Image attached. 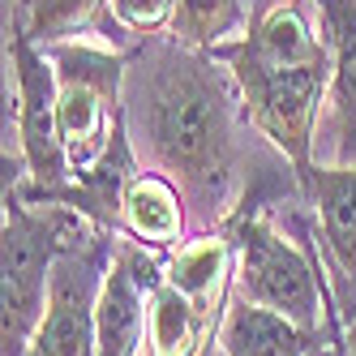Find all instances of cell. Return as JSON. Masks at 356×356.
<instances>
[{
    "mask_svg": "<svg viewBox=\"0 0 356 356\" xmlns=\"http://www.w3.org/2000/svg\"><path fill=\"white\" fill-rule=\"evenodd\" d=\"M9 56H13V86H17V142L31 181H17V168L9 159H5V181H13L22 197H35L73 181L69 150L60 138V112H56V65L22 26H13Z\"/></svg>",
    "mask_w": 356,
    "mask_h": 356,
    "instance_id": "obj_6",
    "label": "cell"
},
{
    "mask_svg": "<svg viewBox=\"0 0 356 356\" xmlns=\"http://www.w3.org/2000/svg\"><path fill=\"white\" fill-rule=\"evenodd\" d=\"M112 22L134 35H159L163 26H172L176 17V0H108Z\"/></svg>",
    "mask_w": 356,
    "mask_h": 356,
    "instance_id": "obj_17",
    "label": "cell"
},
{
    "mask_svg": "<svg viewBox=\"0 0 356 356\" xmlns=\"http://www.w3.org/2000/svg\"><path fill=\"white\" fill-rule=\"evenodd\" d=\"M104 227L69 207H35L5 181L0 227V356H31V339L47 314L52 266L60 253L95 241Z\"/></svg>",
    "mask_w": 356,
    "mask_h": 356,
    "instance_id": "obj_3",
    "label": "cell"
},
{
    "mask_svg": "<svg viewBox=\"0 0 356 356\" xmlns=\"http://www.w3.org/2000/svg\"><path fill=\"white\" fill-rule=\"evenodd\" d=\"M108 0H13V26H22L35 43H56L60 35L78 31L82 22Z\"/></svg>",
    "mask_w": 356,
    "mask_h": 356,
    "instance_id": "obj_15",
    "label": "cell"
},
{
    "mask_svg": "<svg viewBox=\"0 0 356 356\" xmlns=\"http://www.w3.org/2000/svg\"><path fill=\"white\" fill-rule=\"evenodd\" d=\"M318 339H322L318 330H305L300 322L266 309V305H253L245 296L227 300L219 318L223 356H309Z\"/></svg>",
    "mask_w": 356,
    "mask_h": 356,
    "instance_id": "obj_10",
    "label": "cell"
},
{
    "mask_svg": "<svg viewBox=\"0 0 356 356\" xmlns=\"http://www.w3.org/2000/svg\"><path fill=\"white\" fill-rule=\"evenodd\" d=\"M219 56L241 86L249 124L292 163L296 185L314 176V134L318 112L330 95V43L314 31L300 0H284L249 22L236 43H223Z\"/></svg>",
    "mask_w": 356,
    "mask_h": 356,
    "instance_id": "obj_2",
    "label": "cell"
},
{
    "mask_svg": "<svg viewBox=\"0 0 356 356\" xmlns=\"http://www.w3.org/2000/svg\"><path fill=\"white\" fill-rule=\"evenodd\" d=\"M43 52L56 65V112L69 168L73 176H82L99 163V155L112 142V129L124 112V82H129L134 56L69 39L47 43Z\"/></svg>",
    "mask_w": 356,
    "mask_h": 356,
    "instance_id": "obj_5",
    "label": "cell"
},
{
    "mask_svg": "<svg viewBox=\"0 0 356 356\" xmlns=\"http://www.w3.org/2000/svg\"><path fill=\"white\" fill-rule=\"evenodd\" d=\"M120 232H129L146 249H172L185 236V193L163 172H138L124 193Z\"/></svg>",
    "mask_w": 356,
    "mask_h": 356,
    "instance_id": "obj_13",
    "label": "cell"
},
{
    "mask_svg": "<svg viewBox=\"0 0 356 356\" xmlns=\"http://www.w3.org/2000/svg\"><path fill=\"white\" fill-rule=\"evenodd\" d=\"M172 39L197 52H219L223 43H236V35L249 31L245 0H176Z\"/></svg>",
    "mask_w": 356,
    "mask_h": 356,
    "instance_id": "obj_14",
    "label": "cell"
},
{
    "mask_svg": "<svg viewBox=\"0 0 356 356\" xmlns=\"http://www.w3.org/2000/svg\"><path fill=\"white\" fill-rule=\"evenodd\" d=\"M142 142L155 168L185 193L197 223H219L232 207L236 168V78L219 56L163 39L138 52L129 73Z\"/></svg>",
    "mask_w": 356,
    "mask_h": 356,
    "instance_id": "obj_1",
    "label": "cell"
},
{
    "mask_svg": "<svg viewBox=\"0 0 356 356\" xmlns=\"http://www.w3.org/2000/svg\"><path fill=\"white\" fill-rule=\"evenodd\" d=\"M112 232H99L95 241L78 245L56 258L52 266V292H47V314L31 339V356H99L95 339V309L99 288L112 266Z\"/></svg>",
    "mask_w": 356,
    "mask_h": 356,
    "instance_id": "obj_7",
    "label": "cell"
},
{
    "mask_svg": "<svg viewBox=\"0 0 356 356\" xmlns=\"http://www.w3.org/2000/svg\"><path fill=\"white\" fill-rule=\"evenodd\" d=\"M330 43L326 129L335 163H356V0H314Z\"/></svg>",
    "mask_w": 356,
    "mask_h": 356,
    "instance_id": "obj_9",
    "label": "cell"
},
{
    "mask_svg": "<svg viewBox=\"0 0 356 356\" xmlns=\"http://www.w3.org/2000/svg\"><path fill=\"white\" fill-rule=\"evenodd\" d=\"M335 352H339V356H348V352H343V348H335Z\"/></svg>",
    "mask_w": 356,
    "mask_h": 356,
    "instance_id": "obj_18",
    "label": "cell"
},
{
    "mask_svg": "<svg viewBox=\"0 0 356 356\" xmlns=\"http://www.w3.org/2000/svg\"><path fill=\"white\" fill-rule=\"evenodd\" d=\"M318 258L326 270V335L335 348L356 356V279L326 249H318Z\"/></svg>",
    "mask_w": 356,
    "mask_h": 356,
    "instance_id": "obj_16",
    "label": "cell"
},
{
    "mask_svg": "<svg viewBox=\"0 0 356 356\" xmlns=\"http://www.w3.org/2000/svg\"><path fill=\"white\" fill-rule=\"evenodd\" d=\"M227 241L236 253V296L300 322L305 330L326 326V275L318 253H300L262 211L227 219Z\"/></svg>",
    "mask_w": 356,
    "mask_h": 356,
    "instance_id": "obj_4",
    "label": "cell"
},
{
    "mask_svg": "<svg viewBox=\"0 0 356 356\" xmlns=\"http://www.w3.org/2000/svg\"><path fill=\"white\" fill-rule=\"evenodd\" d=\"M163 284V262L146 245L124 241L112 253V266L99 288L95 339L99 356H138L150 330V292Z\"/></svg>",
    "mask_w": 356,
    "mask_h": 356,
    "instance_id": "obj_8",
    "label": "cell"
},
{
    "mask_svg": "<svg viewBox=\"0 0 356 356\" xmlns=\"http://www.w3.org/2000/svg\"><path fill=\"white\" fill-rule=\"evenodd\" d=\"M305 197L318 211L322 249L356 279V163L314 168L305 181Z\"/></svg>",
    "mask_w": 356,
    "mask_h": 356,
    "instance_id": "obj_11",
    "label": "cell"
},
{
    "mask_svg": "<svg viewBox=\"0 0 356 356\" xmlns=\"http://www.w3.org/2000/svg\"><path fill=\"white\" fill-rule=\"evenodd\" d=\"M215 314L211 305H197L168 279L150 292V330L146 348L150 356H207V343L215 339Z\"/></svg>",
    "mask_w": 356,
    "mask_h": 356,
    "instance_id": "obj_12",
    "label": "cell"
}]
</instances>
